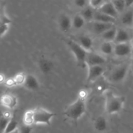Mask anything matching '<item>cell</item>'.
<instances>
[{
	"instance_id": "4",
	"label": "cell",
	"mask_w": 133,
	"mask_h": 133,
	"mask_svg": "<svg viewBox=\"0 0 133 133\" xmlns=\"http://www.w3.org/2000/svg\"><path fill=\"white\" fill-rule=\"evenodd\" d=\"M130 65L128 64H121L113 68L108 75L107 79L110 83L114 84H119L123 83L129 71Z\"/></svg>"
},
{
	"instance_id": "25",
	"label": "cell",
	"mask_w": 133,
	"mask_h": 133,
	"mask_svg": "<svg viewBox=\"0 0 133 133\" xmlns=\"http://www.w3.org/2000/svg\"><path fill=\"white\" fill-rule=\"evenodd\" d=\"M110 1L112 2L114 7L116 8L119 15L127 9L125 0H110Z\"/></svg>"
},
{
	"instance_id": "6",
	"label": "cell",
	"mask_w": 133,
	"mask_h": 133,
	"mask_svg": "<svg viewBox=\"0 0 133 133\" xmlns=\"http://www.w3.org/2000/svg\"><path fill=\"white\" fill-rule=\"evenodd\" d=\"M132 51V49L129 42L114 43L113 55L117 58H125L131 55Z\"/></svg>"
},
{
	"instance_id": "35",
	"label": "cell",
	"mask_w": 133,
	"mask_h": 133,
	"mask_svg": "<svg viewBox=\"0 0 133 133\" xmlns=\"http://www.w3.org/2000/svg\"><path fill=\"white\" fill-rule=\"evenodd\" d=\"M5 77L3 74H0V84L2 83H5Z\"/></svg>"
},
{
	"instance_id": "42",
	"label": "cell",
	"mask_w": 133,
	"mask_h": 133,
	"mask_svg": "<svg viewBox=\"0 0 133 133\" xmlns=\"http://www.w3.org/2000/svg\"></svg>"
},
{
	"instance_id": "1",
	"label": "cell",
	"mask_w": 133,
	"mask_h": 133,
	"mask_svg": "<svg viewBox=\"0 0 133 133\" xmlns=\"http://www.w3.org/2000/svg\"><path fill=\"white\" fill-rule=\"evenodd\" d=\"M105 110L109 115L119 113L124 107L125 98L110 90L105 92Z\"/></svg>"
},
{
	"instance_id": "23",
	"label": "cell",
	"mask_w": 133,
	"mask_h": 133,
	"mask_svg": "<svg viewBox=\"0 0 133 133\" xmlns=\"http://www.w3.org/2000/svg\"><path fill=\"white\" fill-rule=\"evenodd\" d=\"M116 32L117 27H115V25H114L112 27H111V28L107 30L106 31H105L103 33L100 35V36H101L103 41H109L114 42L116 35Z\"/></svg>"
},
{
	"instance_id": "12",
	"label": "cell",
	"mask_w": 133,
	"mask_h": 133,
	"mask_svg": "<svg viewBox=\"0 0 133 133\" xmlns=\"http://www.w3.org/2000/svg\"><path fill=\"white\" fill-rule=\"evenodd\" d=\"M94 128L98 132H105L109 129V122L105 116L99 115L94 121Z\"/></svg>"
},
{
	"instance_id": "40",
	"label": "cell",
	"mask_w": 133,
	"mask_h": 133,
	"mask_svg": "<svg viewBox=\"0 0 133 133\" xmlns=\"http://www.w3.org/2000/svg\"><path fill=\"white\" fill-rule=\"evenodd\" d=\"M132 67H133V61H132Z\"/></svg>"
},
{
	"instance_id": "31",
	"label": "cell",
	"mask_w": 133,
	"mask_h": 133,
	"mask_svg": "<svg viewBox=\"0 0 133 133\" xmlns=\"http://www.w3.org/2000/svg\"><path fill=\"white\" fill-rule=\"evenodd\" d=\"M18 131L19 133H32V126L27 125L23 123L21 125H19Z\"/></svg>"
},
{
	"instance_id": "24",
	"label": "cell",
	"mask_w": 133,
	"mask_h": 133,
	"mask_svg": "<svg viewBox=\"0 0 133 133\" xmlns=\"http://www.w3.org/2000/svg\"><path fill=\"white\" fill-rule=\"evenodd\" d=\"M23 123L27 125L32 126L35 124V119H34V110L33 109H30L27 110L23 114Z\"/></svg>"
},
{
	"instance_id": "37",
	"label": "cell",
	"mask_w": 133,
	"mask_h": 133,
	"mask_svg": "<svg viewBox=\"0 0 133 133\" xmlns=\"http://www.w3.org/2000/svg\"><path fill=\"white\" fill-rule=\"evenodd\" d=\"M11 133H19V132H18V129H17V130H16L15 131H14V132H11Z\"/></svg>"
},
{
	"instance_id": "29",
	"label": "cell",
	"mask_w": 133,
	"mask_h": 133,
	"mask_svg": "<svg viewBox=\"0 0 133 133\" xmlns=\"http://www.w3.org/2000/svg\"><path fill=\"white\" fill-rule=\"evenodd\" d=\"M11 118H8L3 115L0 116V132L4 133L5 129Z\"/></svg>"
},
{
	"instance_id": "11",
	"label": "cell",
	"mask_w": 133,
	"mask_h": 133,
	"mask_svg": "<svg viewBox=\"0 0 133 133\" xmlns=\"http://www.w3.org/2000/svg\"><path fill=\"white\" fill-rule=\"evenodd\" d=\"M89 23H90V29L92 32L99 36L107 30L114 26V24H112V23H104V22H97V21H92Z\"/></svg>"
},
{
	"instance_id": "15",
	"label": "cell",
	"mask_w": 133,
	"mask_h": 133,
	"mask_svg": "<svg viewBox=\"0 0 133 133\" xmlns=\"http://www.w3.org/2000/svg\"><path fill=\"white\" fill-rule=\"evenodd\" d=\"M99 11L104 13L108 16L113 17L114 18L118 19L119 14L116 10V8L114 7L112 2L111 1H107L99 9H98Z\"/></svg>"
},
{
	"instance_id": "13",
	"label": "cell",
	"mask_w": 133,
	"mask_h": 133,
	"mask_svg": "<svg viewBox=\"0 0 133 133\" xmlns=\"http://www.w3.org/2000/svg\"><path fill=\"white\" fill-rule=\"evenodd\" d=\"M23 87L30 91H36L40 88V84L36 76L32 74H27Z\"/></svg>"
},
{
	"instance_id": "16",
	"label": "cell",
	"mask_w": 133,
	"mask_h": 133,
	"mask_svg": "<svg viewBox=\"0 0 133 133\" xmlns=\"http://www.w3.org/2000/svg\"><path fill=\"white\" fill-rule=\"evenodd\" d=\"M131 38L132 37H131L129 31L125 27H119V28H117L114 43L129 42Z\"/></svg>"
},
{
	"instance_id": "27",
	"label": "cell",
	"mask_w": 133,
	"mask_h": 133,
	"mask_svg": "<svg viewBox=\"0 0 133 133\" xmlns=\"http://www.w3.org/2000/svg\"><path fill=\"white\" fill-rule=\"evenodd\" d=\"M26 76H27V74L23 72L18 73V74H16L14 77L16 86H23L26 79Z\"/></svg>"
},
{
	"instance_id": "17",
	"label": "cell",
	"mask_w": 133,
	"mask_h": 133,
	"mask_svg": "<svg viewBox=\"0 0 133 133\" xmlns=\"http://www.w3.org/2000/svg\"><path fill=\"white\" fill-rule=\"evenodd\" d=\"M119 21L124 27H133V10L127 9L122 14H120Z\"/></svg>"
},
{
	"instance_id": "18",
	"label": "cell",
	"mask_w": 133,
	"mask_h": 133,
	"mask_svg": "<svg viewBox=\"0 0 133 133\" xmlns=\"http://www.w3.org/2000/svg\"><path fill=\"white\" fill-rule=\"evenodd\" d=\"M114 42L103 41L99 46V52L106 57L107 56L112 55L114 53Z\"/></svg>"
},
{
	"instance_id": "7",
	"label": "cell",
	"mask_w": 133,
	"mask_h": 133,
	"mask_svg": "<svg viewBox=\"0 0 133 133\" xmlns=\"http://www.w3.org/2000/svg\"><path fill=\"white\" fill-rule=\"evenodd\" d=\"M87 77L88 82H94L103 75L105 72L104 65L87 66Z\"/></svg>"
},
{
	"instance_id": "9",
	"label": "cell",
	"mask_w": 133,
	"mask_h": 133,
	"mask_svg": "<svg viewBox=\"0 0 133 133\" xmlns=\"http://www.w3.org/2000/svg\"><path fill=\"white\" fill-rule=\"evenodd\" d=\"M107 62L106 57L99 52L92 51L88 52L87 57V66L104 65Z\"/></svg>"
},
{
	"instance_id": "19",
	"label": "cell",
	"mask_w": 133,
	"mask_h": 133,
	"mask_svg": "<svg viewBox=\"0 0 133 133\" xmlns=\"http://www.w3.org/2000/svg\"><path fill=\"white\" fill-rule=\"evenodd\" d=\"M87 23V21L80 13H76L72 16V29L81 31L84 28Z\"/></svg>"
},
{
	"instance_id": "8",
	"label": "cell",
	"mask_w": 133,
	"mask_h": 133,
	"mask_svg": "<svg viewBox=\"0 0 133 133\" xmlns=\"http://www.w3.org/2000/svg\"><path fill=\"white\" fill-rule=\"evenodd\" d=\"M57 23L62 32L68 33L72 29V17L66 13H62L58 16Z\"/></svg>"
},
{
	"instance_id": "20",
	"label": "cell",
	"mask_w": 133,
	"mask_h": 133,
	"mask_svg": "<svg viewBox=\"0 0 133 133\" xmlns=\"http://www.w3.org/2000/svg\"><path fill=\"white\" fill-rule=\"evenodd\" d=\"M116 18H114L113 17L107 15V14L99 11L98 10H96L93 21H97V22H104V23L115 24V23L116 22Z\"/></svg>"
},
{
	"instance_id": "41",
	"label": "cell",
	"mask_w": 133,
	"mask_h": 133,
	"mask_svg": "<svg viewBox=\"0 0 133 133\" xmlns=\"http://www.w3.org/2000/svg\"><path fill=\"white\" fill-rule=\"evenodd\" d=\"M133 68V67H132ZM132 71H133V68H132Z\"/></svg>"
},
{
	"instance_id": "3",
	"label": "cell",
	"mask_w": 133,
	"mask_h": 133,
	"mask_svg": "<svg viewBox=\"0 0 133 133\" xmlns=\"http://www.w3.org/2000/svg\"><path fill=\"white\" fill-rule=\"evenodd\" d=\"M67 45L72 53L77 64L82 68L87 67V57L88 51L79 45L75 40H70L67 42Z\"/></svg>"
},
{
	"instance_id": "32",
	"label": "cell",
	"mask_w": 133,
	"mask_h": 133,
	"mask_svg": "<svg viewBox=\"0 0 133 133\" xmlns=\"http://www.w3.org/2000/svg\"><path fill=\"white\" fill-rule=\"evenodd\" d=\"M10 24L6 23H2L0 26V38L3 36L9 31Z\"/></svg>"
},
{
	"instance_id": "22",
	"label": "cell",
	"mask_w": 133,
	"mask_h": 133,
	"mask_svg": "<svg viewBox=\"0 0 133 133\" xmlns=\"http://www.w3.org/2000/svg\"><path fill=\"white\" fill-rule=\"evenodd\" d=\"M38 67L42 72L47 74L52 71L53 68V64L50 60L48 59V58H42L39 61Z\"/></svg>"
},
{
	"instance_id": "34",
	"label": "cell",
	"mask_w": 133,
	"mask_h": 133,
	"mask_svg": "<svg viewBox=\"0 0 133 133\" xmlns=\"http://www.w3.org/2000/svg\"><path fill=\"white\" fill-rule=\"evenodd\" d=\"M127 9H129L133 5V0H125Z\"/></svg>"
},
{
	"instance_id": "43",
	"label": "cell",
	"mask_w": 133,
	"mask_h": 133,
	"mask_svg": "<svg viewBox=\"0 0 133 133\" xmlns=\"http://www.w3.org/2000/svg\"><path fill=\"white\" fill-rule=\"evenodd\" d=\"M0 133H1V132H0Z\"/></svg>"
},
{
	"instance_id": "10",
	"label": "cell",
	"mask_w": 133,
	"mask_h": 133,
	"mask_svg": "<svg viewBox=\"0 0 133 133\" xmlns=\"http://www.w3.org/2000/svg\"><path fill=\"white\" fill-rule=\"evenodd\" d=\"M75 41L87 51H92L94 46V40L88 34H81L76 37Z\"/></svg>"
},
{
	"instance_id": "36",
	"label": "cell",
	"mask_w": 133,
	"mask_h": 133,
	"mask_svg": "<svg viewBox=\"0 0 133 133\" xmlns=\"http://www.w3.org/2000/svg\"><path fill=\"white\" fill-rule=\"evenodd\" d=\"M129 43H130V44H131V48H132V51H133V37L131 38V40H130Z\"/></svg>"
},
{
	"instance_id": "14",
	"label": "cell",
	"mask_w": 133,
	"mask_h": 133,
	"mask_svg": "<svg viewBox=\"0 0 133 133\" xmlns=\"http://www.w3.org/2000/svg\"><path fill=\"white\" fill-rule=\"evenodd\" d=\"M1 103L7 109H13L18 105V99L11 94H5L1 96Z\"/></svg>"
},
{
	"instance_id": "33",
	"label": "cell",
	"mask_w": 133,
	"mask_h": 133,
	"mask_svg": "<svg viewBox=\"0 0 133 133\" xmlns=\"http://www.w3.org/2000/svg\"><path fill=\"white\" fill-rule=\"evenodd\" d=\"M5 84L8 87H14L16 86V82L14 81V77L12 78H9V79H6L5 81Z\"/></svg>"
},
{
	"instance_id": "26",
	"label": "cell",
	"mask_w": 133,
	"mask_h": 133,
	"mask_svg": "<svg viewBox=\"0 0 133 133\" xmlns=\"http://www.w3.org/2000/svg\"><path fill=\"white\" fill-rule=\"evenodd\" d=\"M18 127H19L18 122L15 119L12 118L9 121V123H8L5 131H4V133H11L14 132L16 130L18 129Z\"/></svg>"
},
{
	"instance_id": "30",
	"label": "cell",
	"mask_w": 133,
	"mask_h": 133,
	"mask_svg": "<svg viewBox=\"0 0 133 133\" xmlns=\"http://www.w3.org/2000/svg\"><path fill=\"white\" fill-rule=\"evenodd\" d=\"M74 5L77 9L82 10L88 5V0H74Z\"/></svg>"
},
{
	"instance_id": "2",
	"label": "cell",
	"mask_w": 133,
	"mask_h": 133,
	"mask_svg": "<svg viewBox=\"0 0 133 133\" xmlns=\"http://www.w3.org/2000/svg\"><path fill=\"white\" fill-rule=\"evenodd\" d=\"M86 99L78 96L77 98L65 109L64 112L65 116L74 122L79 120L85 114L87 108Z\"/></svg>"
},
{
	"instance_id": "38",
	"label": "cell",
	"mask_w": 133,
	"mask_h": 133,
	"mask_svg": "<svg viewBox=\"0 0 133 133\" xmlns=\"http://www.w3.org/2000/svg\"><path fill=\"white\" fill-rule=\"evenodd\" d=\"M1 23H2V22H1V18H0V26H1Z\"/></svg>"
},
{
	"instance_id": "28",
	"label": "cell",
	"mask_w": 133,
	"mask_h": 133,
	"mask_svg": "<svg viewBox=\"0 0 133 133\" xmlns=\"http://www.w3.org/2000/svg\"><path fill=\"white\" fill-rule=\"evenodd\" d=\"M107 0H88V5L95 10H98Z\"/></svg>"
},
{
	"instance_id": "39",
	"label": "cell",
	"mask_w": 133,
	"mask_h": 133,
	"mask_svg": "<svg viewBox=\"0 0 133 133\" xmlns=\"http://www.w3.org/2000/svg\"><path fill=\"white\" fill-rule=\"evenodd\" d=\"M1 6H0V14H1Z\"/></svg>"
},
{
	"instance_id": "5",
	"label": "cell",
	"mask_w": 133,
	"mask_h": 133,
	"mask_svg": "<svg viewBox=\"0 0 133 133\" xmlns=\"http://www.w3.org/2000/svg\"><path fill=\"white\" fill-rule=\"evenodd\" d=\"M35 124H44L50 125L51 119L55 114L43 107L33 109Z\"/></svg>"
},
{
	"instance_id": "21",
	"label": "cell",
	"mask_w": 133,
	"mask_h": 133,
	"mask_svg": "<svg viewBox=\"0 0 133 133\" xmlns=\"http://www.w3.org/2000/svg\"><path fill=\"white\" fill-rule=\"evenodd\" d=\"M96 10L91 7L90 5H88L85 8L81 10L79 13L83 16V17L87 21V23H90V22H92L94 20Z\"/></svg>"
}]
</instances>
